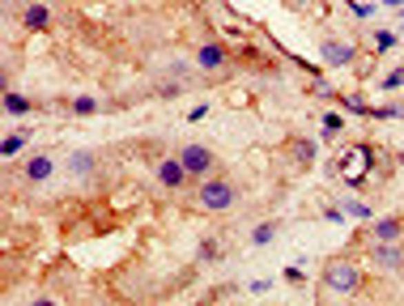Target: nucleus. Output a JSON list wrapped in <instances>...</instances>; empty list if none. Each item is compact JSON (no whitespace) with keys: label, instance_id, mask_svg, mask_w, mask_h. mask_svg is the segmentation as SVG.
<instances>
[{"label":"nucleus","instance_id":"nucleus-1","mask_svg":"<svg viewBox=\"0 0 404 306\" xmlns=\"http://www.w3.org/2000/svg\"><path fill=\"white\" fill-rule=\"evenodd\" d=\"M362 264H353V260H345V255H336V260H327L323 264V276H319V289H327V294H336V298H353L362 289Z\"/></svg>","mask_w":404,"mask_h":306},{"label":"nucleus","instance_id":"nucleus-2","mask_svg":"<svg viewBox=\"0 0 404 306\" xmlns=\"http://www.w3.org/2000/svg\"><path fill=\"white\" fill-rule=\"evenodd\" d=\"M234 200H239V187L230 183V178H221V174L200 178V187H196V204H200L205 213H225V209H234Z\"/></svg>","mask_w":404,"mask_h":306},{"label":"nucleus","instance_id":"nucleus-3","mask_svg":"<svg viewBox=\"0 0 404 306\" xmlns=\"http://www.w3.org/2000/svg\"><path fill=\"white\" fill-rule=\"evenodd\" d=\"M179 162L188 166V174H192V178H209V174L217 170V158H213V149H209V145H196V141L179 149Z\"/></svg>","mask_w":404,"mask_h":306},{"label":"nucleus","instance_id":"nucleus-4","mask_svg":"<svg viewBox=\"0 0 404 306\" xmlns=\"http://www.w3.org/2000/svg\"><path fill=\"white\" fill-rule=\"evenodd\" d=\"M366 255H370V268H378V272H400L404 268V243H378V238H370Z\"/></svg>","mask_w":404,"mask_h":306},{"label":"nucleus","instance_id":"nucleus-5","mask_svg":"<svg viewBox=\"0 0 404 306\" xmlns=\"http://www.w3.org/2000/svg\"><path fill=\"white\" fill-rule=\"evenodd\" d=\"M319 60H323L327 68H349V64H358V47L345 43V39H323Z\"/></svg>","mask_w":404,"mask_h":306},{"label":"nucleus","instance_id":"nucleus-6","mask_svg":"<svg viewBox=\"0 0 404 306\" xmlns=\"http://www.w3.org/2000/svg\"><path fill=\"white\" fill-rule=\"evenodd\" d=\"M154 174H158V183H162L166 192H179V187L188 183V178H192V174H188V166L179 162V153H174V158H162V162L154 166Z\"/></svg>","mask_w":404,"mask_h":306},{"label":"nucleus","instance_id":"nucleus-7","mask_svg":"<svg viewBox=\"0 0 404 306\" xmlns=\"http://www.w3.org/2000/svg\"><path fill=\"white\" fill-rule=\"evenodd\" d=\"M56 174V162H52V153H30L26 162H21V178H26L30 187H39V183H47V178Z\"/></svg>","mask_w":404,"mask_h":306},{"label":"nucleus","instance_id":"nucleus-8","mask_svg":"<svg viewBox=\"0 0 404 306\" xmlns=\"http://www.w3.org/2000/svg\"><path fill=\"white\" fill-rule=\"evenodd\" d=\"M225 64H230V51H225L221 43L209 39V43H200V47H196V68H200V72H221Z\"/></svg>","mask_w":404,"mask_h":306},{"label":"nucleus","instance_id":"nucleus-9","mask_svg":"<svg viewBox=\"0 0 404 306\" xmlns=\"http://www.w3.org/2000/svg\"><path fill=\"white\" fill-rule=\"evenodd\" d=\"M366 166H370V149H362V145H358V149H349V162H345L336 174L345 178L349 187H358L362 178H366Z\"/></svg>","mask_w":404,"mask_h":306},{"label":"nucleus","instance_id":"nucleus-10","mask_svg":"<svg viewBox=\"0 0 404 306\" xmlns=\"http://www.w3.org/2000/svg\"><path fill=\"white\" fill-rule=\"evenodd\" d=\"M370 238H378V243H404V217L370 221Z\"/></svg>","mask_w":404,"mask_h":306},{"label":"nucleus","instance_id":"nucleus-11","mask_svg":"<svg viewBox=\"0 0 404 306\" xmlns=\"http://www.w3.org/2000/svg\"><path fill=\"white\" fill-rule=\"evenodd\" d=\"M21 26H26V30H47V26H52V9L47 5H26L21 9Z\"/></svg>","mask_w":404,"mask_h":306},{"label":"nucleus","instance_id":"nucleus-12","mask_svg":"<svg viewBox=\"0 0 404 306\" xmlns=\"http://www.w3.org/2000/svg\"><path fill=\"white\" fill-rule=\"evenodd\" d=\"M68 174L94 178V174H98V158H94V153H72V158H68Z\"/></svg>","mask_w":404,"mask_h":306},{"label":"nucleus","instance_id":"nucleus-13","mask_svg":"<svg viewBox=\"0 0 404 306\" xmlns=\"http://www.w3.org/2000/svg\"><path fill=\"white\" fill-rule=\"evenodd\" d=\"M26 145H30V132H9L5 141H0V158H17Z\"/></svg>","mask_w":404,"mask_h":306},{"label":"nucleus","instance_id":"nucleus-14","mask_svg":"<svg viewBox=\"0 0 404 306\" xmlns=\"http://www.w3.org/2000/svg\"><path fill=\"white\" fill-rule=\"evenodd\" d=\"M30 111H34L30 98H21L17 90H5V115H30Z\"/></svg>","mask_w":404,"mask_h":306},{"label":"nucleus","instance_id":"nucleus-15","mask_svg":"<svg viewBox=\"0 0 404 306\" xmlns=\"http://www.w3.org/2000/svg\"><path fill=\"white\" fill-rule=\"evenodd\" d=\"M294 162L298 166H311L315 162V141H294Z\"/></svg>","mask_w":404,"mask_h":306},{"label":"nucleus","instance_id":"nucleus-16","mask_svg":"<svg viewBox=\"0 0 404 306\" xmlns=\"http://www.w3.org/2000/svg\"><path fill=\"white\" fill-rule=\"evenodd\" d=\"M196 251H200V260H205V264H217V260H221V243H217V238H200Z\"/></svg>","mask_w":404,"mask_h":306},{"label":"nucleus","instance_id":"nucleus-17","mask_svg":"<svg viewBox=\"0 0 404 306\" xmlns=\"http://www.w3.org/2000/svg\"><path fill=\"white\" fill-rule=\"evenodd\" d=\"M378 90H387V94H396V90H404V64L400 68H392L383 81H378Z\"/></svg>","mask_w":404,"mask_h":306},{"label":"nucleus","instance_id":"nucleus-18","mask_svg":"<svg viewBox=\"0 0 404 306\" xmlns=\"http://www.w3.org/2000/svg\"><path fill=\"white\" fill-rule=\"evenodd\" d=\"M272 238H276V225H272V221H264V225L251 229V243H256V247H264V243H272Z\"/></svg>","mask_w":404,"mask_h":306},{"label":"nucleus","instance_id":"nucleus-19","mask_svg":"<svg viewBox=\"0 0 404 306\" xmlns=\"http://www.w3.org/2000/svg\"><path fill=\"white\" fill-rule=\"evenodd\" d=\"M341 107H345V111H353V115H366V119H370V102H366V98H358V94H353V98H341Z\"/></svg>","mask_w":404,"mask_h":306},{"label":"nucleus","instance_id":"nucleus-20","mask_svg":"<svg viewBox=\"0 0 404 306\" xmlns=\"http://www.w3.org/2000/svg\"><path fill=\"white\" fill-rule=\"evenodd\" d=\"M323 132H327V136L345 132V115H341V111H327V115H323Z\"/></svg>","mask_w":404,"mask_h":306},{"label":"nucleus","instance_id":"nucleus-21","mask_svg":"<svg viewBox=\"0 0 404 306\" xmlns=\"http://www.w3.org/2000/svg\"><path fill=\"white\" fill-rule=\"evenodd\" d=\"M94 111H98V98H90V94L72 98V115H94Z\"/></svg>","mask_w":404,"mask_h":306},{"label":"nucleus","instance_id":"nucleus-22","mask_svg":"<svg viewBox=\"0 0 404 306\" xmlns=\"http://www.w3.org/2000/svg\"><path fill=\"white\" fill-rule=\"evenodd\" d=\"M341 209H345V213H353V217H370V209H366L362 200H341Z\"/></svg>","mask_w":404,"mask_h":306},{"label":"nucleus","instance_id":"nucleus-23","mask_svg":"<svg viewBox=\"0 0 404 306\" xmlns=\"http://www.w3.org/2000/svg\"><path fill=\"white\" fill-rule=\"evenodd\" d=\"M374 47H378V51H392V47H396V34H392V30H378V34H374Z\"/></svg>","mask_w":404,"mask_h":306},{"label":"nucleus","instance_id":"nucleus-24","mask_svg":"<svg viewBox=\"0 0 404 306\" xmlns=\"http://www.w3.org/2000/svg\"><path fill=\"white\" fill-rule=\"evenodd\" d=\"M268 289H272V285H268V280H251V285H247V294H251V298H264Z\"/></svg>","mask_w":404,"mask_h":306},{"label":"nucleus","instance_id":"nucleus-25","mask_svg":"<svg viewBox=\"0 0 404 306\" xmlns=\"http://www.w3.org/2000/svg\"><path fill=\"white\" fill-rule=\"evenodd\" d=\"M205 115H209V102H200V107H192V111H188V123H200Z\"/></svg>","mask_w":404,"mask_h":306},{"label":"nucleus","instance_id":"nucleus-26","mask_svg":"<svg viewBox=\"0 0 404 306\" xmlns=\"http://www.w3.org/2000/svg\"><path fill=\"white\" fill-rule=\"evenodd\" d=\"M349 9H353V17H374V5H358V0H353Z\"/></svg>","mask_w":404,"mask_h":306},{"label":"nucleus","instance_id":"nucleus-27","mask_svg":"<svg viewBox=\"0 0 404 306\" xmlns=\"http://www.w3.org/2000/svg\"><path fill=\"white\" fill-rule=\"evenodd\" d=\"M285 280H294V285H298V280H302V268H298V264H290V268H285Z\"/></svg>","mask_w":404,"mask_h":306},{"label":"nucleus","instance_id":"nucleus-28","mask_svg":"<svg viewBox=\"0 0 404 306\" xmlns=\"http://www.w3.org/2000/svg\"><path fill=\"white\" fill-rule=\"evenodd\" d=\"M383 5H392V9H404V0H383Z\"/></svg>","mask_w":404,"mask_h":306},{"label":"nucleus","instance_id":"nucleus-29","mask_svg":"<svg viewBox=\"0 0 404 306\" xmlns=\"http://www.w3.org/2000/svg\"><path fill=\"white\" fill-rule=\"evenodd\" d=\"M400 17H404V13H400Z\"/></svg>","mask_w":404,"mask_h":306}]
</instances>
